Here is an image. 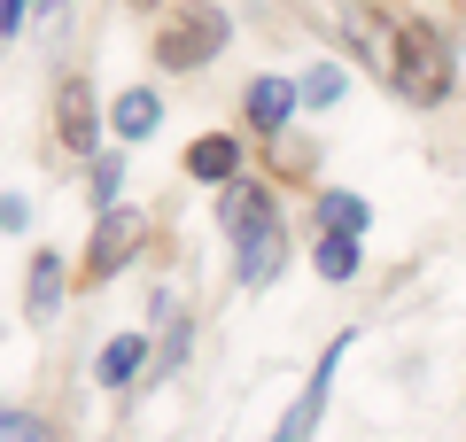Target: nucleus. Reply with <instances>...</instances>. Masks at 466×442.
Here are the masks:
<instances>
[{"instance_id":"f257e3e1","label":"nucleus","mask_w":466,"mask_h":442,"mask_svg":"<svg viewBox=\"0 0 466 442\" xmlns=\"http://www.w3.org/2000/svg\"><path fill=\"white\" fill-rule=\"evenodd\" d=\"M389 70H397V94L420 101V109L451 101V85H459V63H451V47L435 39V24H397V39H389Z\"/></svg>"},{"instance_id":"aec40b11","label":"nucleus","mask_w":466,"mask_h":442,"mask_svg":"<svg viewBox=\"0 0 466 442\" xmlns=\"http://www.w3.org/2000/svg\"><path fill=\"white\" fill-rule=\"evenodd\" d=\"M39 0H0V39H16L24 32V16H32Z\"/></svg>"},{"instance_id":"1a4fd4ad","label":"nucleus","mask_w":466,"mask_h":442,"mask_svg":"<svg viewBox=\"0 0 466 442\" xmlns=\"http://www.w3.org/2000/svg\"><path fill=\"white\" fill-rule=\"evenodd\" d=\"M280 264H288V226H265V233H249V241L233 248V279L241 287H272Z\"/></svg>"},{"instance_id":"0eeeda50","label":"nucleus","mask_w":466,"mask_h":442,"mask_svg":"<svg viewBox=\"0 0 466 442\" xmlns=\"http://www.w3.org/2000/svg\"><path fill=\"white\" fill-rule=\"evenodd\" d=\"M296 109H303V94L288 78H249V94H241V116H249L257 140H280V132L296 125Z\"/></svg>"},{"instance_id":"f3484780","label":"nucleus","mask_w":466,"mask_h":442,"mask_svg":"<svg viewBox=\"0 0 466 442\" xmlns=\"http://www.w3.org/2000/svg\"><path fill=\"white\" fill-rule=\"evenodd\" d=\"M116 186H125V164H116V156H94V210H125Z\"/></svg>"},{"instance_id":"a211bd4d","label":"nucleus","mask_w":466,"mask_h":442,"mask_svg":"<svg viewBox=\"0 0 466 442\" xmlns=\"http://www.w3.org/2000/svg\"><path fill=\"white\" fill-rule=\"evenodd\" d=\"M179 357H187V318H171V334H164V357H156V373H179Z\"/></svg>"},{"instance_id":"20e7f679","label":"nucleus","mask_w":466,"mask_h":442,"mask_svg":"<svg viewBox=\"0 0 466 442\" xmlns=\"http://www.w3.org/2000/svg\"><path fill=\"white\" fill-rule=\"evenodd\" d=\"M55 140L70 156H101V101L86 78H63V94H55Z\"/></svg>"},{"instance_id":"6e6552de","label":"nucleus","mask_w":466,"mask_h":442,"mask_svg":"<svg viewBox=\"0 0 466 442\" xmlns=\"http://www.w3.org/2000/svg\"><path fill=\"white\" fill-rule=\"evenodd\" d=\"M156 125H164V94H156V85H125V94L109 101V140L140 147Z\"/></svg>"},{"instance_id":"2eb2a0df","label":"nucleus","mask_w":466,"mask_h":442,"mask_svg":"<svg viewBox=\"0 0 466 442\" xmlns=\"http://www.w3.org/2000/svg\"><path fill=\"white\" fill-rule=\"evenodd\" d=\"M342 70L334 63H311V78H296V94H303V109H334V101H342Z\"/></svg>"},{"instance_id":"f03ea898","label":"nucleus","mask_w":466,"mask_h":442,"mask_svg":"<svg viewBox=\"0 0 466 442\" xmlns=\"http://www.w3.org/2000/svg\"><path fill=\"white\" fill-rule=\"evenodd\" d=\"M233 39V16L226 8H210V0H187V8H171V24L156 32V70H202L218 63Z\"/></svg>"},{"instance_id":"39448f33","label":"nucleus","mask_w":466,"mask_h":442,"mask_svg":"<svg viewBox=\"0 0 466 442\" xmlns=\"http://www.w3.org/2000/svg\"><path fill=\"white\" fill-rule=\"evenodd\" d=\"M218 226L233 233V248L249 241V233L280 226V202H272V186H257V179H233L226 195H218Z\"/></svg>"},{"instance_id":"4468645a","label":"nucleus","mask_w":466,"mask_h":442,"mask_svg":"<svg viewBox=\"0 0 466 442\" xmlns=\"http://www.w3.org/2000/svg\"><path fill=\"white\" fill-rule=\"evenodd\" d=\"M0 442H63V435H55V419H39V411L0 404Z\"/></svg>"},{"instance_id":"ddd939ff","label":"nucleus","mask_w":466,"mask_h":442,"mask_svg":"<svg viewBox=\"0 0 466 442\" xmlns=\"http://www.w3.org/2000/svg\"><path fill=\"white\" fill-rule=\"evenodd\" d=\"M311 264H319V279H358V233H319V248H311Z\"/></svg>"},{"instance_id":"9b49d317","label":"nucleus","mask_w":466,"mask_h":442,"mask_svg":"<svg viewBox=\"0 0 466 442\" xmlns=\"http://www.w3.org/2000/svg\"><path fill=\"white\" fill-rule=\"evenodd\" d=\"M63 295H70V264H63V248H32L24 311H32V318H55V311H63Z\"/></svg>"},{"instance_id":"dca6fc26","label":"nucleus","mask_w":466,"mask_h":442,"mask_svg":"<svg viewBox=\"0 0 466 442\" xmlns=\"http://www.w3.org/2000/svg\"><path fill=\"white\" fill-rule=\"evenodd\" d=\"M319 217H327V233H366L373 226V210L358 195H327V202H319Z\"/></svg>"},{"instance_id":"6ab92c4d","label":"nucleus","mask_w":466,"mask_h":442,"mask_svg":"<svg viewBox=\"0 0 466 442\" xmlns=\"http://www.w3.org/2000/svg\"><path fill=\"white\" fill-rule=\"evenodd\" d=\"M24 226H32V202H24V195H0V233H24Z\"/></svg>"},{"instance_id":"9d476101","label":"nucleus","mask_w":466,"mask_h":442,"mask_svg":"<svg viewBox=\"0 0 466 442\" xmlns=\"http://www.w3.org/2000/svg\"><path fill=\"white\" fill-rule=\"evenodd\" d=\"M187 179H202V186L226 195V186L241 179V132H210V140H195V147H187Z\"/></svg>"},{"instance_id":"423d86ee","label":"nucleus","mask_w":466,"mask_h":442,"mask_svg":"<svg viewBox=\"0 0 466 442\" xmlns=\"http://www.w3.org/2000/svg\"><path fill=\"white\" fill-rule=\"evenodd\" d=\"M133 248H140V210H101L94 217V241H86V279H109Z\"/></svg>"},{"instance_id":"f8f14e48","label":"nucleus","mask_w":466,"mask_h":442,"mask_svg":"<svg viewBox=\"0 0 466 442\" xmlns=\"http://www.w3.org/2000/svg\"><path fill=\"white\" fill-rule=\"evenodd\" d=\"M140 365H148V342H140V334H116V342H101L94 380H101V388H133V380H140Z\"/></svg>"},{"instance_id":"412c9836","label":"nucleus","mask_w":466,"mask_h":442,"mask_svg":"<svg viewBox=\"0 0 466 442\" xmlns=\"http://www.w3.org/2000/svg\"><path fill=\"white\" fill-rule=\"evenodd\" d=\"M133 8H156V0H133Z\"/></svg>"},{"instance_id":"7ed1b4c3","label":"nucleus","mask_w":466,"mask_h":442,"mask_svg":"<svg viewBox=\"0 0 466 442\" xmlns=\"http://www.w3.org/2000/svg\"><path fill=\"white\" fill-rule=\"evenodd\" d=\"M350 357V334H334L327 342V357L311 365V380L296 388V404L280 411V427H272V442H311L319 435V419H327V388H334V365Z\"/></svg>"}]
</instances>
